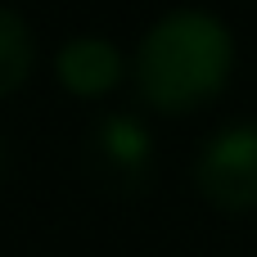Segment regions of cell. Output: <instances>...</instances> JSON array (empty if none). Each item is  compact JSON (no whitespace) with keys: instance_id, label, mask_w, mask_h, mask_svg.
Wrapping results in <instances>:
<instances>
[{"instance_id":"cell-1","label":"cell","mask_w":257,"mask_h":257,"mask_svg":"<svg viewBox=\"0 0 257 257\" xmlns=\"http://www.w3.org/2000/svg\"><path fill=\"white\" fill-rule=\"evenodd\" d=\"M235 63V41L221 18L203 9H176L158 18L136 54L140 95L163 113H185L212 99Z\"/></svg>"},{"instance_id":"cell-2","label":"cell","mask_w":257,"mask_h":257,"mask_svg":"<svg viewBox=\"0 0 257 257\" xmlns=\"http://www.w3.org/2000/svg\"><path fill=\"white\" fill-rule=\"evenodd\" d=\"M194 181L208 203L221 212H253L257 208V122L226 126L212 136L194 163Z\"/></svg>"},{"instance_id":"cell-3","label":"cell","mask_w":257,"mask_h":257,"mask_svg":"<svg viewBox=\"0 0 257 257\" xmlns=\"http://www.w3.org/2000/svg\"><path fill=\"white\" fill-rule=\"evenodd\" d=\"M54 72H59L63 90H72L81 99H95V95H104L122 81V54L99 36H77L59 50Z\"/></svg>"},{"instance_id":"cell-4","label":"cell","mask_w":257,"mask_h":257,"mask_svg":"<svg viewBox=\"0 0 257 257\" xmlns=\"http://www.w3.org/2000/svg\"><path fill=\"white\" fill-rule=\"evenodd\" d=\"M32 63H36V45H32L27 23H23L14 9L0 5V99L14 95V90L27 81Z\"/></svg>"},{"instance_id":"cell-5","label":"cell","mask_w":257,"mask_h":257,"mask_svg":"<svg viewBox=\"0 0 257 257\" xmlns=\"http://www.w3.org/2000/svg\"><path fill=\"white\" fill-rule=\"evenodd\" d=\"M99 145H104L108 163H117L122 172H140L149 163V136L131 117H108L99 126Z\"/></svg>"},{"instance_id":"cell-6","label":"cell","mask_w":257,"mask_h":257,"mask_svg":"<svg viewBox=\"0 0 257 257\" xmlns=\"http://www.w3.org/2000/svg\"><path fill=\"white\" fill-rule=\"evenodd\" d=\"M0 158H5V154H0Z\"/></svg>"}]
</instances>
